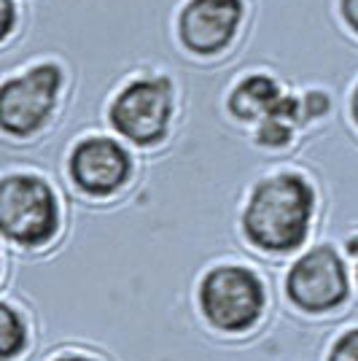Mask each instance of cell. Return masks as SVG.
Listing matches in <instances>:
<instances>
[{"label": "cell", "mask_w": 358, "mask_h": 361, "mask_svg": "<svg viewBox=\"0 0 358 361\" xmlns=\"http://www.w3.org/2000/svg\"><path fill=\"white\" fill-rule=\"evenodd\" d=\"M353 116H356V121H358V90H356V94H353Z\"/></svg>", "instance_id": "2e32d148"}, {"label": "cell", "mask_w": 358, "mask_h": 361, "mask_svg": "<svg viewBox=\"0 0 358 361\" xmlns=\"http://www.w3.org/2000/svg\"><path fill=\"white\" fill-rule=\"evenodd\" d=\"M307 106H310V116H313V114H321V111H326L328 100L323 97V94H318V92H310V94H307Z\"/></svg>", "instance_id": "5bb4252c"}, {"label": "cell", "mask_w": 358, "mask_h": 361, "mask_svg": "<svg viewBox=\"0 0 358 361\" xmlns=\"http://www.w3.org/2000/svg\"><path fill=\"white\" fill-rule=\"evenodd\" d=\"M70 176L90 195H113L130 178V154L111 137H87L70 154Z\"/></svg>", "instance_id": "52a82bcc"}, {"label": "cell", "mask_w": 358, "mask_h": 361, "mask_svg": "<svg viewBox=\"0 0 358 361\" xmlns=\"http://www.w3.org/2000/svg\"><path fill=\"white\" fill-rule=\"evenodd\" d=\"M0 224L8 240L44 245L60 224L57 197L35 176H8L0 186Z\"/></svg>", "instance_id": "7a4b0ae2"}, {"label": "cell", "mask_w": 358, "mask_h": 361, "mask_svg": "<svg viewBox=\"0 0 358 361\" xmlns=\"http://www.w3.org/2000/svg\"><path fill=\"white\" fill-rule=\"evenodd\" d=\"M313 202V189L302 176H272L254 189L242 216V229L248 240L264 251H294L307 238Z\"/></svg>", "instance_id": "6da1fadb"}, {"label": "cell", "mask_w": 358, "mask_h": 361, "mask_svg": "<svg viewBox=\"0 0 358 361\" xmlns=\"http://www.w3.org/2000/svg\"><path fill=\"white\" fill-rule=\"evenodd\" d=\"M229 111L245 121H280V124H297L299 121V100L283 94L280 87L267 75H248L242 84L235 87L229 97Z\"/></svg>", "instance_id": "9c48e42d"}, {"label": "cell", "mask_w": 358, "mask_h": 361, "mask_svg": "<svg viewBox=\"0 0 358 361\" xmlns=\"http://www.w3.org/2000/svg\"><path fill=\"white\" fill-rule=\"evenodd\" d=\"M285 291L291 302L307 313H323L347 297V272L334 248L321 245L299 259L288 272Z\"/></svg>", "instance_id": "8992f818"}, {"label": "cell", "mask_w": 358, "mask_h": 361, "mask_svg": "<svg viewBox=\"0 0 358 361\" xmlns=\"http://www.w3.org/2000/svg\"><path fill=\"white\" fill-rule=\"evenodd\" d=\"M57 361H90V359H78V356H68V359H57Z\"/></svg>", "instance_id": "e0dca14e"}, {"label": "cell", "mask_w": 358, "mask_h": 361, "mask_svg": "<svg viewBox=\"0 0 358 361\" xmlns=\"http://www.w3.org/2000/svg\"><path fill=\"white\" fill-rule=\"evenodd\" d=\"M240 19V0H189L180 14V38L197 54H216L235 38Z\"/></svg>", "instance_id": "ba28073f"}, {"label": "cell", "mask_w": 358, "mask_h": 361, "mask_svg": "<svg viewBox=\"0 0 358 361\" xmlns=\"http://www.w3.org/2000/svg\"><path fill=\"white\" fill-rule=\"evenodd\" d=\"M173 90L167 78H140L116 94L111 124L137 146L159 143L170 127Z\"/></svg>", "instance_id": "277c9868"}, {"label": "cell", "mask_w": 358, "mask_h": 361, "mask_svg": "<svg viewBox=\"0 0 358 361\" xmlns=\"http://www.w3.org/2000/svg\"><path fill=\"white\" fill-rule=\"evenodd\" d=\"M62 73L57 65H35L27 73L8 78L0 90V121L11 135H30L44 124L57 103Z\"/></svg>", "instance_id": "5b68a950"}, {"label": "cell", "mask_w": 358, "mask_h": 361, "mask_svg": "<svg viewBox=\"0 0 358 361\" xmlns=\"http://www.w3.org/2000/svg\"><path fill=\"white\" fill-rule=\"evenodd\" d=\"M25 345V326L8 305L0 307V356L11 359L19 348Z\"/></svg>", "instance_id": "30bf717a"}, {"label": "cell", "mask_w": 358, "mask_h": 361, "mask_svg": "<svg viewBox=\"0 0 358 361\" xmlns=\"http://www.w3.org/2000/svg\"><path fill=\"white\" fill-rule=\"evenodd\" d=\"M3 8H6V25H3V38H6L11 32V25H14V3L3 0Z\"/></svg>", "instance_id": "9a60e30c"}, {"label": "cell", "mask_w": 358, "mask_h": 361, "mask_svg": "<svg viewBox=\"0 0 358 361\" xmlns=\"http://www.w3.org/2000/svg\"><path fill=\"white\" fill-rule=\"evenodd\" d=\"M328 361H358V329L347 331L345 337L337 340V345L331 348Z\"/></svg>", "instance_id": "7c38bea8"}, {"label": "cell", "mask_w": 358, "mask_h": 361, "mask_svg": "<svg viewBox=\"0 0 358 361\" xmlns=\"http://www.w3.org/2000/svg\"><path fill=\"white\" fill-rule=\"evenodd\" d=\"M342 16L345 22L358 32V0H342Z\"/></svg>", "instance_id": "4fadbf2b"}, {"label": "cell", "mask_w": 358, "mask_h": 361, "mask_svg": "<svg viewBox=\"0 0 358 361\" xmlns=\"http://www.w3.org/2000/svg\"><path fill=\"white\" fill-rule=\"evenodd\" d=\"M259 143L264 146H285L288 137H291V124H280V121H264L259 124Z\"/></svg>", "instance_id": "8fae6325"}, {"label": "cell", "mask_w": 358, "mask_h": 361, "mask_svg": "<svg viewBox=\"0 0 358 361\" xmlns=\"http://www.w3.org/2000/svg\"><path fill=\"white\" fill-rule=\"evenodd\" d=\"M199 305L213 326L224 331L251 329L264 307V291L245 267H216L199 286Z\"/></svg>", "instance_id": "3957f363"}]
</instances>
